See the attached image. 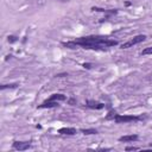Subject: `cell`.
Here are the masks:
<instances>
[{
    "label": "cell",
    "instance_id": "obj_1",
    "mask_svg": "<svg viewBox=\"0 0 152 152\" xmlns=\"http://www.w3.org/2000/svg\"><path fill=\"white\" fill-rule=\"evenodd\" d=\"M118 40L110 39L104 36H86L76 38L71 42H63L62 45L68 49H77L83 48L86 50H107L112 46L118 45Z\"/></svg>",
    "mask_w": 152,
    "mask_h": 152
},
{
    "label": "cell",
    "instance_id": "obj_2",
    "mask_svg": "<svg viewBox=\"0 0 152 152\" xmlns=\"http://www.w3.org/2000/svg\"><path fill=\"white\" fill-rule=\"evenodd\" d=\"M142 120V116H137V115H121L116 114L114 116V121L116 124H128V122H137Z\"/></svg>",
    "mask_w": 152,
    "mask_h": 152
},
{
    "label": "cell",
    "instance_id": "obj_3",
    "mask_svg": "<svg viewBox=\"0 0 152 152\" xmlns=\"http://www.w3.org/2000/svg\"><path fill=\"white\" fill-rule=\"evenodd\" d=\"M145 39H146V36H145V34H138V36H135V37L131 38L129 40H127V42L122 43V44H121V49H128V48H132L133 45L139 44V43L144 42Z\"/></svg>",
    "mask_w": 152,
    "mask_h": 152
},
{
    "label": "cell",
    "instance_id": "obj_4",
    "mask_svg": "<svg viewBox=\"0 0 152 152\" xmlns=\"http://www.w3.org/2000/svg\"><path fill=\"white\" fill-rule=\"evenodd\" d=\"M31 147L30 141H14L13 142V148L18 151H25Z\"/></svg>",
    "mask_w": 152,
    "mask_h": 152
},
{
    "label": "cell",
    "instance_id": "obj_5",
    "mask_svg": "<svg viewBox=\"0 0 152 152\" xmlns=\"http://www.w3.org/2000/svg\"><path fill=\"white\" fill-rule=\"evenodd\" d=\"M86 106L88 108H91V109H102L104 107V104L102 102H97V101H94V100H88L86 102Z\"/></svg>",
    "mask_w": 152,
    "mask_h": 152
},
{
    "label": "cell",
    "instance_id": "obj_6",
    "mask_svg": "<svg viewBox=\"0 0 152 152\" xmlns=\"http://www.w3.org/2000/svg\"><path fill=\"white\" fill-rule=\"evenodd\" d=\"M58 101H53V100H46L44 101L42 104L38 106V108H55V107H58Z\"/></svg>",
    "mask_w": 152,
    "mask_h": 152
},
{
    "label": "cell",
    "instance_id": "obj_7",
    "mask_svg": "<svg viewBox=\"0 0 152 152\" xmlns=\"http://www.w3.org/2000/svg\"><path fill=\"white\" fill-rule=\"evenodd\" d=\"M58 133L59 134H65V135H75L77 133V131L74 127H62V128L58 129Z\"/></svg>",
    "mask_w": 152,
    "mask_h": 152
},
{
    "label": "cell",
    "instance_id": "obj_8",
    "mask_svg": "<svg viewBox=\"0 0 152 152\" xmlns=\"http://www.w3.org/2000/svg\"><path fill=\"white\" fill-rule=\"evenodd\" d=\"M139 139V137L137 134H129V135H124L119 138V141L121 142H131V141H137Z\"/></svg>",
    "mask_w": 152,
    "mask_h": 152
},
{
    "label": "cell",
    "instance_id": "obj_9",
    "mask_svg": "<svg viewBox=\"0 0 152 152\" xmlns=\"http://www.w3.org/2000/svg\"><path fill=\"white\" fill-rule=\"evenodd\" d=\"M49 100H53V101H65L66 100V96L64 94H52Z\"/></svg>",
    "mask_w": 152,
    "mask_h": 152
},
{
    "label": "cell",
    "instance_id": "obj_10",
    "mask_svg": "<svg viewBox=\"0 0 152 152\" xmlns=\"http://www.w3.org/2000/svg\"><path fill=\"white\" fill-rule=\"evenodd\" d=\"M93 11H97V12H104V13H109V14H115L118 13L116 10H104V8H100V7H93Z\"/></svg>",
    "mask_w": 152,
    "mask_h": 152
},
{
    "label": "cell",
    "instance_id": "obj_11",
    "mask_svg": "<svg viewBox=\"0 0 152 152\" xmlns=\"http://www.w3.org/2000/svg\"><path fill=\"white\" fill-rule=\"evenodd\" d=\"M81 132L86 135H90V134H97V129L95 128H83L81 129Z\"/></svg>",
    "mask_w": 152,
    "mask_h": 152
},
{
    "label": "cell",
    "instance_id": "obj_12",
    "mask_svg": "<svg viewBox=\"0 0 152 152\" xmlns=\"http://www.w3.org/2000/svg\"><path fill=\"white\" fill-rule=\"evenodd\" d=\"M18 87V83H10V84H1V89L4 90V89H6V88H11V89H13V88H17Z\"/></svg>",
    "mask_w": 152,
    "mask_h": 152
},
{
    "label": "cell",
    "instance_id": "obj_13",
    "mask_svg": "<svg viewBox=\"0 0 152 152\" xmlns=\"http://www.w3.org/2000/svg\"><path fill=\"white\" fill-rule=\"evenodd\" d=\"M141 56H145V55H152V46H148V48H145L142 51H141V53H140Z\"/></svg>",
    "mask_w": 152,
    "mask_h": 152
},
{
    "label": "cell",
    "instance_id": "obj_14",
    "mask_svg": "<svg viewBox=\"0 0 152 152\" xmlns=\"http://www.w3.org/2000/svg\"><path fill=\"white\" fill-rule=\"evenodd\" d=\"M18 40V38L15 37V36H8V42L10 43H14V42H17Z\"/></svg>",
    "mask_w": 152,
    "mask_h": 152
},
{
    "label": "cell",
    "instance_id": "obj_15",
    "mask_svg": "<svg viewBox=\"0 0 152 152\" xmlns=\"http://www.w3.org/2000/svg\"><path fill=\"white\" fill-rule=\"evenodd\" d=\"M125 150L126 151H137V150H139V147H137V146H127Z\"/></svg>",
    "mask_w": 152,
    "mask_h": 152
},
{
    "label": "cell",
    "instance_id": "obj_16",
    "mask_svg": "<svg viewBox=\"0 0 152 152\" xmlns=\"http://www.w3.org/2000/svg\"><path fill=\"white\" fill-rule=\"evenodd\" d=\"M83 68H86V69H90V68H91V64H90V63H83Z\"/></svg>",
    "mask_w": 152,
    "mask_h": 152
},
{
    "label": "cell",
    "instance_id": "obj_17",
    "mask_svg": "<svg viewBox=\"0 0 152 152\" xmlns=\"http://www.w3.org/2000/svg\"><path fill=\"white\" fill-rule=\"evenodd\" d=\"M69 103L74 106V103H75V100H74V99H71V100H69Z\"/></svg>",
    "mask_w": 152,
    "mask_h": 152
},
{
    "label": "cell",
    "instance_id": "obj_18",
    "mask_svg": "<svg viewBox=\"0 0 152 152\" xmlns=\"http://www.w3.org/2000/svg\"><path fill=\"white\" fill-rule=\"evenodd\" d=\"M59 1H63V2H65V1H69V0H59Z\"/></svg>",
    "mask_w": 152,
    "mask_h": 152
}]
</instances>
